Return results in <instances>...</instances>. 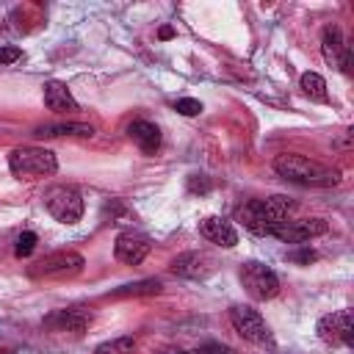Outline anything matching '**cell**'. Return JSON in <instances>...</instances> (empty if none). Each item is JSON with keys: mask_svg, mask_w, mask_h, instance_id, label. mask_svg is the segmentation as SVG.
<instances>
[{"mask_svg": "<svg viewBox=\"0 0 354 354\" xmlns=\"http://www.w3.org/2000/svg\"><path fill=\"white\" fill-rule=\"evenodd\" d=\"M293 199L290 196H282V194H274V196H266V199H249L246 205L238 207V218L243 221V227L254 235H268L277 224L288 221L290 210H293Z\"/></svg>", "mask_w": 354, "mask_h": 354, "instance_id": "6da1fadb", "label": "cell"}, {"mask_svg": "<svg viewBox=\"0 0 354 354\" xmlns=\"http://www.w3.org/2000/svg\"><path fill=\"white\" fill-rule=\"evenodd\" d=\"M274 171L290 183L299 185H315V188H326V185H337L340 183V171L329 169L318 160H310L304 155L296 152H282L274 158Z\"/></svg>", "mask_w": 354, "mask_h": 354, "instance_id": "7a4b0ae2", "label": "cell"}, {"mask_svg": "<svg viewBox=\"0 0 354 354\" xmlns=\"http://www.w3.org/2000/svg\"><path fill=\"white\" fill-rule=\"evenodd\" d=\"M8 169L19 180L47 177V174H55L58 158L47 147H17L8 152Z\"/></svg>", "mask_w": 354, "mask_h": 354, "instance_id": "3957f363", "label": "cell"}, {"mask_svg": "<svg viewBox=\"0 0 354 354\" xmlns=\"http://www.w3.org/2000/svg\"><path fill=\"white\" fill-rule=\"evenodd\" d=\"M241 277V285L243 290L254 299V301H268L279 293V277L266 266V263H257V260H249L241 266L238 271Z\"/></svg>", "mask_w": 354, "mask_h": 354, "instance_id": "277c9868", "label": "cell"}, {"mask_svg": "<svg viewBox=\"0 0 354 354\" xmlns=\"http://www.w3.org/2000/svg\"><path fill=\"white\" fill-rule=\"evenodd\" d=\"M44 207H47V213H50L55 221H61V224H75V221H80V216H83V210H86L80 191L72 188V185H55V188H50V191L44 194Z\"/></svg>", "mask_w": 354, "mask_h": 354, "instance_id": "5b68a950", "label": "cell"}, {"mask_svg": "<svg viewBox=\"0 0 354 354\" xmlns=\"http://www.w3.org/2000/svg\"><path fill=\"white\" fill-rule=\"evenodd\" d=\"M80 271H83V257L69 249L53 252L30 266V277H36V279H69Z\"/></svg>", "mask_w": 354, "mask_h": 354, "instance_id": "8992f818", "label": "cell"}, {"mask_svg": "<svg viewBox=\"0 0 354 354\" xmlns=\"http://www.w3.org/2000/svg\"><path fill=\"white\" fill-rule=\"evenodd\" d=\"M230 324H232V329H235V332H238L243 340H249V343H257V346L271 343L268 324L263 321V315H260L254 307L235 304V307L230 310Z\"/></svg>", "mask_w": 354, "mask_h": 354, "instance_id": "52a82bcc", "label": "cell"}, {"mask_svg": "<svg viewBox=\"0 0 354 354\" xmlns=\"http://www.w3.org/2000/svg\"><path fill=\"white\" fill-rule=\"evenodd\" d=\"M315 332L329 346H354V315H351V310H337V313L324 315L318 321Z\"/></svg>", "mask_w": 354, "mask_h": 354, "instance_id": "ba28073f", "label": "cell"}, {"mask_svg": "<svg viewBox=\"0 0 354 354\" xmlns=\"http://www.w3.org/2000/svg\"><path fill=\"white\" fill-rule=\"evenodd\" d=\"M326 221L324 218H288V221H282V224H277L268 235H274L277 241H282V243H304V241H310V238H318V235H324L326 232Z\"/></svg>", "mask_w": 354, "mask_h": 354, "instance_id": "9c48e42d", "label": "cell"}, {"mask_svg": "<svg viewBox=\"0 0 354 354\" xmlns=\"http://www.w3.org/2000/svg\"><path fill=\"white\" fill-rule=\"evenodd\" d=\"M321 53H324V61L340 72H351V50L348 44L343 41V33L337 25H326L324 28V36H321Z\"/></svg>", "mask_w": 354, "mask_h": 354, "instance_id": "30bf717a", "label": "cell"}, {"mask_svg": "<svg viewBox=\"0 0 354 354\" xmlns=\"http://www.w3.org/2000/svg\"><path fill=\"white\" fill-rule=\"evenodd\" d=\"M152 249V241L144 232H119L113 243V254L124 266H138Z\"/></svg>", "mask_w": 354, "mask_h": 354, "instance_id": "8fae6325", "label": "cell"}, {"mask_svg": "<svg viewBox=\"0 0 354 354\" xmlns=\"http://www.w3.org/2000/svg\"><path fill=\"white\" fill-rule=\"evenodd\" d=\"M91 324V310L86 307H66V310H55L53 315L44 318V326L53 332H72V335H83Z\"/></svg>", "mask_w": 354, "mask_h": 354, "instance_id": "7c38bea8", "label": "cell"}, {"mask_svg": "<svg viewBox=\"0 0 354 354\" xmlns=\"http://www.w3.org/2000/svg\"><path fill=\"white\" fill-rule=\"evenodd\" d=\"M169 268L171 274L185 277V279H205L213 274V257L205 252H185V254H177Z\"/></svg>", "mask_w": 354, "mask_h": 354, "instance_id": "4fadbf2b", "label": "cell"}, {"mask_svg": "<svg viewBox=\"0 0 354 354\" xmlns=\"http://www.w3.org/2000/svg\"><path fill=\"white\" fill-rule=\"evenodd\" d=\"M199 232H202L205 241L218 243V246H224V249H232V246L238 243V230L232 227V221H227V218H221V216H207V218H202V221H199Z\"/></svg>", "mask_w": 354, "mask_h": 354, "instance_id": "5bb4252c", "label": "cell"}, {"mask_svg": "<svg viewBox=\"0 0 354 354\" xmlns=\"http://www.w3.org/2000/svg\"><path fill=\"white\" fill-rule=\"evenodd\" d=\"M41 88H44V105H47L53 113H72V111H77V100H75L72 91L66 88V83H61V80H47Z\"/></svg>", "mask_w": 354, "mask_h": 354, "instance_id": "9a60e30c", "label": "cell"}, {"mask_svg": "<svg viewBox=\"0 0 354 354\" xmlns=\"http://www.w3.org/2000/svg\"><path fill=\"white\" fill-rule=\"evenodd\" d=\"M127 136L133 138V144L141 149V152H155L160 147V130L158 124L147 122V119H138L127 127Z\"/></svg>", "mask_w": 354, "mask_h": 354, "instance_id": "2e32d148", "label": "cell"}, {"mask_svg": "<svg viewBox=\"0 0 354 354\" xmlns=\"http://www.w3.org/2000/svg\"><path fill=\"white\" fill-rule=\"evenodd\" d=\"M39 138H55V136H77V138H88L94 136V127L86 122H58V124H41L36 127Z\"/></svg>", "mask_w": 354, "mask_h": 354, "instance_id": "e0dca14e", "label": "cell"}, {"mask_svg": "<svg viewBox=\"0 0 354 354\" xmlns=\"http://www.w3.org/2000/svg\"><path fill=\"white\" fill-rule=\"evenodd\" d=\"M299 86H301V91H304L310 100H315V102H326V100H329V97H326V80H324L318 72H304L301 80H299Z\"/></svg>", "mask_w": 354, "mask_h": 354, "instance_id": "ac0fdd59", "label": "cell"}, {"mask_svg": "<svg viewBox=\"0 0 354 354\" xmlns=\"http://www.w3.org/2000/svg\"><path fill=\"white\" fill-rule=\"evenodd\" d=\"M133 351H136V337H130V335L105 340L94 348V354H133Z\"/></svg>", "mask_w": 354, "mask_h": 354, "instance_id": "d6986e66", "label": "cell"}, {"mask_svg": "<svg viewBox=\"0 0 354 354\" xmlns=\"http://www.w3.org/2000/svg\"><path fill=\"white\" fill-rule=\"evenodd\" d=\"M160 279H141V282H133V285H124L116 290V296H155L160 293Z\"/></svg>", "mask_w": 354, "mask_h": 354, "instance_id": "ffe728a7", "label": "cell"}, {"mask_svg": "<svg viewBox=\"0 0 354 354\" xmlns=\"http://www.w3.org/2000/svg\"><path fill=\"white\" fill-rule=\"evenodd\" d=\"M36 243H39L36 232H22V235L17 238V243H14V254H17V257H28V254L36 249Z\"/></svg>", "mask_w": 354, "mask_h": 354, "instance_id": "44dd1931", "label": "cell"}, {"mask_svg": "<svg viewBox=\"0 0 354 354\" xmlns=\"http://www.w3.org/2000/svg\"><path fill=\"white\" fill-rule=\"evenodd\" d=\"M174 111L183 113V116H199L202 113V102L194 100V97H183V100L174 102Z\"/></svg>", "mask_w": 354, "mask_h": 354, "instance_id": "7402d4cb", "label": "cell"}, {"mask_svg": "<svg viewBox=\"0 0 354 354\" xmlns=\"http://www.w3.org/2000/svg\"><path fill=\"white\" fill-rule=\"evenodd\" d=\"M210 188H213L210 177H205V174H191L188 177V191L191 194H207Z\"/></svg>", "mask_w": 354, "mask_h": 354, "instance_id": "603a6c76", "label": "cell"}, {"mask_svg": "<svg viewBox=\"0 0 354 354\" xmlns=\"http://www.w3.org/2000/svg\"><path fill=\"white\" fill-rule=\"evenodd\" d=\"M180 354H235L232 348L221 346V343H207V346H199L194 351H180Z\"/></svg>", "mask_w": 354, "mask_h": 354, "instance_id": "cb8c5ba5", "label": "cell"}, {"mask_svg": "<svg viewBox=\"0 0 354 354\" xmlns=\"http://www.w3.org/2000/svg\"><path fill=\"white\" fill-rule=\"evenodd\" d=\"M19 55H22L19 47H14V44H0V66H3V64H14V61H19Z\"/></svg>", "mask_w": 354, "mask_h": 354, "instance_id": "d4e9b609", "label": "cell"}, {"mask_svg": "<svg viewBox=\"0 0 354 354\" xmlns=\"http://www.w3.org/2000/svg\"><path fill=\"white\" fill-rule=\"evenodd\" d=\"M288 257L296 260V263H313V260H315V252H313V249H301V252H290Z\"/></svg>", "mask_w": 354, "mask_h": 354, "instance_id": "484cf974", "label": "cell"}, {"mask_svg": "<svg viewBox=\"0 0 354 354\" xmlns=\"http://www.w3.org/2000/svg\"><path fill=\"white\" fill-rule=\"evenodd\" d=\"M158 36H160V39H171V36H174V30H171V28H160V33H158Z\"/></svg>", "mask_w": 354, "mask_h": 354, "instance_id": "4316f807", "label": "cell"}, {"mask_svg": "<svg viewBox=\"0 0 354 354\" xmlns=\"http://www.w3.org/2000/svg\"><path fill=\"white\" fill-rule=\"evenodd\" d=\"M0 354H8V351H6V348H0Z\"/></svg>", "mask_w": 354, "mask_h": 354, "instance_id": "83f0119b", "label": "cell"}]
</instances>
